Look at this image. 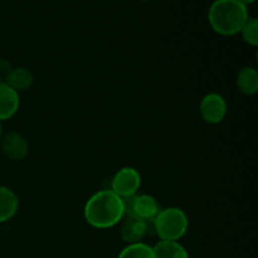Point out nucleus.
I'll use <instances>...</instances> for the list:
<instances>
[{
	"label": "nucleus",
	"mask_w": 258,
	"mask_h": 258,
	"mask_svg": "<svg viewBox=\"0 0 258 258\" xmlns=\"http://www.w3.org/2000/svg\"><path fill=\"white\" fill-rule=\"evenodd\" d=\"M248 17L246 5L237 0H214L208 10L212 29L226 37L238 34Z\"/></svg>",
	"instance_id": "f03ea898"
},
{
	"label": "nucleus",
	"mask_w": 258,
	"mask_h": 258,
	"mask_svg": "<svg viewBox=\"0 0 258 258\" xmlns=\"http://www.w3.org/2000/svg\"><path fill=\"white\" fill-rule=\"evenodd\" d=\"M3 82L7 83L9 87H12L13 90L19 93L32 87L33 82H34V77H33V73L28 68L17 67L12 68L5 75V81H3Z\"/></svg>",
	"instance_id": "9d476101"
},
{
	"label": "nucleus",
	"mask_w": 258,
	"mask_h": 258,
	"mask_svg": "<svg viewBox=\"0 0 258 258\" xmlns=\"http://www.w3.org/2000/svg\"><path fill=\"white\" fill-rule=\"evenodd\" d=\"M160 241H179L188 232L189 221L185 212L176 207L160 209L153 222H148Z\"/></svg>",
	"instance_id": "7ed1b4c3"
},
{
	"label": "nucleus",
	"mask_w": 258,
	"mask_h": 258,
	"mask_svg": "<svg viewBox=\"0 0 258 258\" xmlns=\"http://www.w3.org/2000/svg\"><path fill=\"white\" fill-rule=\"evenodd\" d=\"M117 258H154L153 247L144 243V242L127 244V246L118 253Z\"/></svg>",
	"instance_id": "4468645a"
},
{
	"label": "nucleus",
	"mask_w": 258,
	"mask_h": 258,
	"mask_svg": "<svg viewBox=\"0 0 258 258\" xmlns=\"http://www.w3.org/2000/svg\"><path fill=\"white\" fill-rule=\"evenodd\" d=\"M239 33L247 44L256 47L258 44V20L253 17H248Z\"/></svg>",
	"instance_id": "2eb2a0df"
},
{
	"label": "nucleus",
	"mask_w": 258,
	"mask_h": 258,
	"mask_svg": "<svg viewBox=\"0 0 258 258\" xmlns=\"http://www.w3.org/2000/svg\"><path fill=\"white\" fill-rule=\"evenodd\" d=\"M145 2H148V0H145Z\"/></svg>",
	"instance_id": "6ab92c4d"
},
{
	"label": "nucleus",
	"mask_w": 258,
	"mask_h": 258,
	"mask_svg": "<svg viewBox=\"0 0 258 258\" xmlns=\"http://www.w3.org/2000/svg\"><path fill=\"white\" fill-rule=\"evenodd\" d=\"M19 209L17 194L7 186H0V223L10 221Z\"/></svg>",
	"instance_id": "9b49d317"
},
{
	"label": "nucleus",
	"mask_w": 258,
	"mask_h": 258,
	"mask_svg": "<svg viewBox=\"0 0 258 258\" xmlns=\"http://www.w3.org/2000/svg\"><path fill=\"white\" fill-rule=\"evenodd\" d=\"M123 217H138L145 222H153L160 212L158 201L150 194H135L122 198Z\"/></svg>",
	"instance_id": "20e7f679"
},
{
	"label": "nucleus",
	"mask_w": 258,
	"mask_h": 258,
	"mask_svg": "<svg viewBox=\"0 0 258 258\" xmlns=\"http://www.w3.org/2000/svg\"><path fill=\"white\" fill-rule=\"evenodd\" d=\"M237 87L247 96L258 92V72L254 67H244L237 76Z\"/></svg>",
	"instance_id": "ddd939ff"
},
{
	"label": "nucleus",
	"mask_w": 258,
	"mask_h": 258,
	"mask_svg": "<svg viewBox=\"0 0 258 258\" xmlns=\"http://www.w3.org/2000/svg\"><path fill=\"white\" fill-rule=\"evenodd\" d=\"M227 102L222 95L217 92L207 93L201 101L199 105V112H201L202 118L206 122L217 125L224 120L227 115Z\"/></svg>",
	"instance_id": "423d86ee"
},
{
	"label": "nucleus",
	"mask_w": 258,
	"mask_h": 258,
	"mask_svg": "<svg viewBox=\"0 0 258 258\" xmlns=\"http://www.w3.org/2000/svg\"><path fill=\"white\" fill-rule=\"evenodd\" d=\"M0 83H3V78H2V72H0Z\"/></svg>",
	"instance_id": "a211bd4d"
},
{
	"label": "nucleus",
	"mask_w": 258,
	"mask_h": 258,
	"mask_svg": "<svg viewBox=\"0 0 258 258\" xmlns=\"http://www.w3.org/2000/svg\"><path fill=\"white\" fill-rule=\"evenodd\" d=\"M237 2L238 3H241V4H243V5H248V4H252V3H254L256 2V0H237Z\"/></svg>",
	"instance_id": "dca6fc26"
},
{
	"label": "nucleus",
	"mask_w": 258,
	"mask_h": 258,
	"mask_svg": "<svg viewBox=\"0 0 258 258\" xmlns=\"http://www.w3.org/2000/svg\"><path fill=\"white\" fill-rule=\"evenodd\" d=\"M122 221L120 228L122 241L127 244L143 242L144 237L148 234V222L138 217H123Z\"/></svg>",
	"instance_id": "6e6552de"
},
{
	"label": "nucleus",
	"mask_w": 258,
	"mask_h": 258,
	"mask_svg": "<svg viewBox=\"0 0 258 258\" xmlns=\"http://www.w3.org/2000/svg\"><path fill=\"white\" fill-rule=\"evenodd\" d=\"M154 258H189L188 251L179 241H159L153 247Z\"/></svg>",
	"instance_id": "f8f14e48"
},
{
	"label": "nucleus",
	"mask_w": 258,
	"mask_h": 258,
	"mask_svg": "<svg viewBox=\"0 0 258 258\" xmlns=\"http://www.w3.org/2000/svg\"><path fill=\"white\" fill-rule=\"evenodd\" d=\"M19 106V93L7 83H0V122L12 118L18 112Z\"/></svg>",
	"instance_id": "1a4fd4ad"
},
{
	"label": "nucleus",
	"mask_w": 258,
	"mask_h": 258,
	"mask_svg": "<svg viewBox=\"0 0 258 258\" xmlns=\"http://www.w3.org/2000/svg\"><path fill=\"white\" fill-rule=\"evenodd\" d=\"M3 154L12 160H23L28 155L29 145L27 139L18 133H8L0 138Z\"/></svg>",
	"instance_id": "0eeeda50"
},
{
	"label": "nucleus",
	"mask_w": 258,
	"mask_h": 258,
	"mask_svg": "<svg viewBox=\"0 0 258 258\" xmlns=\"http://www.w3.org/2000/svg\"><path fill=\"white\" fill-rule=\"evenodd\" d=\"M141 186V175L138 169L125 166L116 171L111 181V190L121 198L138 194Z\"/></svg>",
	"instance_id": "39448f33"
},
{
	"label": "nucleus",
	"mask_w": 258,
	"mask_h": 258,
	"mask_svg": "<svg viewBox=\"0 0 258 258\" xmlns=\"http://www.w3.org/2000/svg\"><path fill=\"white\" fill-rule=\"evenodd\" d=\"M3 135V127H2V122H0V138H2Z\"/></svg>",
	"instance_id": "f3484780"
},
{
	"label": "nucleus",
	"mask_w": 258,
	"mask_h": 258,
	"mask_svg": "<svg viewBox=\"0 0 258 258\" xmlns=\"http://www.w3.org/2000/svg\"><path fill=\"white\" fill-rule=\"evenodd\" d=\"M83 217L93 228H112L123 218L122 198L111 189L97 191L86 202Z\"/></svg>",
	"instance_id": "f257e3e1"
}]
</instances>
